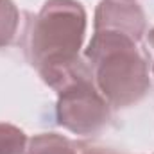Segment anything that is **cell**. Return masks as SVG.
<instances>
[{"instance_id": "cell-1", "label": "cell", "mask_w": 154, "mask_h": 154, "mask_svg": "<svg viewBox=\"0 0 154 154\" xmlns=\"http://www.w3.org/2000/svg\"><path fill=\"white\" fill-rule=\"evenodd\" d=\"M93 82L111 108L138 104L151 88V65L140 41L113 31H95L84 50Z\"/></svg>"}, {"instance_id": "cell-2", "label": "cell", "mask_w": 154, "mask_h": 154, "mask_svg": "<svg viewBox=\"0 0 154 154\" xmlns=\"http://www.w3.org/2000/svg\"><path fill=\"white\" fill-rule=\"evenodd\" d=\"M86 9L77 0H47L27 32V57L36 70L79 57L86 25Z\"/></svg>"}, {"instance_id": "cell-3", "label": "cell", "mask_w": 154, "mask_h": 154, "mask_svg": "<svg viewBox=\"0 0 154 154\" xmlns=\"http://www.w3.org/2000/svg\"><path fill=\"white\" fill-rule=\"evenodd\" d=\"M56 93V120L66 131L91 136L99 134L109 124L111 106L97 90L91 74L74 81Z\"/></svg>"}, {"instance_id": "cell-4", "label": "cell", "mask_w": 154, "mask_h": 154, "mask_svg": "<svg viewBox=\"0 0 154 154\" xmlns=\"http://www.w3.org/2000/svg\"><path fill=\"white\" fill-rule=\"evenodd\" d=\"M95 31H113L142 41L147 32L143 9L133 0H100L93 18Z\"/></svg>"}, {"instance_id": "cell-5", "label": "cell", "mask_w": 154, "mask_h": 154, "mask_svg": "<svg viewBox=\"0 0 154 154\" xmlns=\"http://www.w3.org/2000/svg\"><path fill=\"white\" fill-rule=\"evenodd\" d=\"M81 145L57 133H39L29 138L25 154H81Z\"/></svg>"}, {"instance_id": "cell-6", "label": "cell", "mask_w": 154, "mask_h": 154, "mask_svg": "<svg viewBox=\"0 0 154 154\" xmlns=\"http://www.w3.org/2000/svg\"><path fill=\"white\" fill-rule=\"evenodd\" d=\"M29 138L14 124L0 122V154H25Z\"/></svg>"}, {"instance_id": "cell-7", "label": "cell", "mask_w": 154, "mask_h": 154, "mask_svg": "<svg viewBox=\"0 0 154 154\" xmlns=\"http://www.w3.org/2000/svg\"><path fill=\"white\" fill-rule=\"evenodd\" d=\"M20 25V11L13 0H0V48L13 43Z\"/></svg>"}, {"instance_id": "cell-8", "label": "cell", "mask_w": 154, "mask_h": 154, "mask_svg": "<svg viewBox=\"0 0 154 154\" xmlns=\"http://www.w3.org/2000/svg\"><path fill=\"white\" fill-rule=\"evenodd\" d=\"M145 54H147V59H149V65H151V72L154 75V27L145 32Z\"/></svg>"}, {"instance_id": "cell-9", "label": "cell", "mask_w": 154, "mask_h": 154, "mask_svg": "<svg viewBox=\"0 0 154 154\" xmlns=\"http://www.w3.org/2000/svg\"><path fill=\"white\" fill-rule=\"evenodd\" d=\"M133 2H136V0H133Z\"/></svg>"}]
</instances>
